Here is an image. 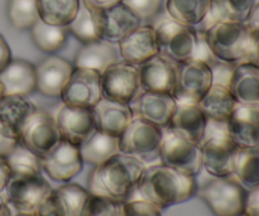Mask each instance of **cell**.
Here are the masks:
<instances>
[{
	"instance_id": "6da1fadb",
	"label": "cell",
	"mask_w": 259,
	"mask_h": 216,
	"mask_svg": "<svg viewBox=\"0 0 259 216\" xmlns=\"http://www.w3.org/2000/svg\"><path fill=\"white\" fill-rule=\"evenodd\" d=\"M197 190L196 176L159 163L144 168L136 194L162 210L187 201L197 194Z\"/></svg>"
},
{
	"instance_id": "7a4b0ae2",
	"label": "cell",
	"mask_w": 259,
	"mask_h": 216,
	"mask_svg": "<svg viewBox=\"0 0 259 216\" xmlns=\"http://www.w3.org/2000/svg\"><path fill=\"white\" fill-rule=\"evenodd\" d=\"M146 164L125 153H118L103 164L95 166L89 175L88 185L91 195L128 201L136 192Z\"/></svg>"
},
{
	"instance_id": "3957f363",
	"label": "cell",
	"mask_w": 259,
	"mask_h": 216,
	"mask_svg": "<svg viewBox=\"0 0 259 216\" xmlns=\"http://www.w3.org/2000/svg\"><path fill=\"white\" fill-rule=\"evenodd\" d=\"M202 168L212 177H229L234 172L235 159L240 147L228 132L227 121L207 119L204 137L200 142Z\"/></svg>"
},
{
	"instance_id": "277c9868",
	"label": "cell",
	"mask_w": 259,
	"mask_h": 216,
	"mask_svg": "<svg viewBox=\"0 0 259 216\" xmlns=\"http://www.w3.org/2000/svg\"><path fill=\"white\" fill-rule=\"evenodd\" d=\"M201 32L218 60L230 63L247 60L250 48V29L245 23L217 22Z\"/></svg>"
},
{
	"instance_id": "5b68a950",
	"label": "cell",
	"mask_w": 259,
	"mask_h": 216,
	"mask_svg": "<svg viewBox=\"0 0 259 216\" xmlns=\"http://www.w3.org/2000/svg\"><path fill=\"white\" fill-rule=\"evenodd\" d=\"M248 191L229 177H212L197 190V196L215 216H239L244 212Z\"/></svg>"
},
{
	"instance_id": "8992f818",
	"label": "cell",
	"mask_w": 259,
	"mask_h": 216,
	"mask_svg": "<svg viewBox=\"0 0 259 216\" xmlns=\"http://www.w3.org/2000/svg\"><path fill=\"white\" fill-rule=\"evenodd\" d=\"M158 158L164 166L194 176L199 175L202 169L201 149L199 144L169 128L162 129Z\"/></svg>"
},
{
	"instance_id": "52a82bcc",
	"label": "cell",
	"mask_w": 259,
	"mask_h": 216,
	"mask_svg": "<svg viewBox=\"0 0 259 216\" xmlns=\"http://www.w3.org/2000/svg\"><path fill=\"white\" fill-rule=\"evenodd\" d=\"M158 53L176 61L190 60L196 47L197 33L194 27L181 24L172 18L162 19L154 25Z\"/></svg>"
},
{
	"instance_id": "ba28073f",
	"label": "cell",
	"mask_w": 259,
	"mask_h": 216,
	"mask_svg": "<svg viewBox=\"0 0 259 216\" xmlns=\"http://www.w3.org/2000/svg\"><path fill=\"white\" fill-rule=\"evenodd\" d=\"M212 85L211 70L204 62L186 60L177 63L172 96L177 104H197Z\"/></svg>"
},
{
	"instance_id": "9c48e42d",
	"label": "cell",
	"mask_w": 259,
	"mask_h": 216,
	"mask_svg": "<svg viewBox=\"0 0 259 216\" xmlns=\"http://www.w3.org/2000/svg\"><path fill=\"white\" fill-rule=\"evenodd\" d=\"M161 141V128L134 116L119 137V146L121 153L137 157L143 162H149L158 158Z\"/></svg>"
},
{
	"instance_id": "30bf717a",
	"label": "cell",
	"mask_w": 259,
	"mask_h": 216,
	"mask_svg": "<svg viewBox=\"0 0 259 216\" xmlns=\"http://www.w3.org/2000/svg\"><path fill=\"white\" fill-rule=\"evenodd\" d=\"M103 98L131 104L142 91L138 66L123 60L111 63L101 73Z\"/></svg>"
},
{
	"instance_id": "8fae6325",
	"label": "cell",
	"mask_w": 259,
	"mask_h": 216,
	"mask_svg": "<svg viewBox=\"0 0 259 216\" xmlns=\"http://www.w3.org/2000/svg\"><path fill=\"white\" fill-rule=\"evenodd\" d=\"M60 98L66 105L91 109L103 99L101 75L89 68L73 67Z\"/></svg>"
},
{
	"instance_id": "7c38bea8",
	"label": "cell",
	"mask_w": 259,
	"mask_h": 216,
	"mask_svg": "<svg viewBox=\"0 0 259 216\" xmlns=\"http://www.w3.org/2000/svg\"><path fill=\"white\" fill-rule=\"evenodd\" d=\"M52 187L43 177H12L4 189V197L19 212H35L50 196Z\"/></svg>"
},
{
	"instance_id": "4fadbf2b",
	"label": "cell",
	"mask_w": 259,
	"mask_h": 216,
	"mask_svg": "<svg viewBox=\"0 0 259 216\" xmlns=\"http://www.w3.org/2000/svg\"><path fill=\"white\" fill-rule=\"evenodd\" d=\"M40 163L48 177L57 182H70L83 167L78 146L63 139L40 157Z\"/></svg>"
},
{
	"instance_id": "5bb4252c",
	"label": "cell",
	"mask_w": 259,
	"mask_h": 216,
	"mask_svg": "<svg viewBox=\"0 0 259 216\" xmlns=\"http://www.w3.org/2000/svg\"><path fill=\"white\" fill-rule=\"evenodd\" d=\"M62 138L56 124L55 116L48 114L46 110L37 109V111L28 120L25 128L23 129V133L18 142L34 152L37 156L43 157Z\"/></svg>"
},
{
	"instance_id": "9a60e30c",
	"label": "cell",
	"mask_w": 259,
	"mask_h": 216,
	"mask_svg": "<svg viewBox=\"0 0 259 216\" xmlns=\"http://www.w3.org/2000/svg\"><path fill=\"white\" fill-rule=\"evenodd\" d=\"M176 105V100L171 94L143 90L131 103L136 118L143 119L161 129L168 125Z\"/></svg>"
},
{
	"instance_id": "2e32d148",
	"label": "cell",
	"mask_w": 259,
	"mask_h": 216,
	"mask_svg": "<svg viewBox=\"0 0 259 216\" xmlns=\"http://www.w3.org/2000/svg\"><path fill=\"white\" fill-rule=\"evenodd\" d=\"M61 138L80 146L95 131L91 109L62 104L55 116Z\"/></svg>"
},
{
	"instance_id": "e0dca14e",
	"label": "cell",
	"mask_w": 259,
	"mask_h": 216,
	"mask_svg": "<svg viewBox=\"0 0 259 216\" xmlns=\"http://www.w3.org/2000/svg\"><path fill=\"white\" fill-rule=\"evenodd\" d=\"M176 61L157 53L138 66L141 89L143 91L167 93L172 95L177 73Z\"/></svg>"
},
{
	"instance_id": "ac0fdd59",
	"label": "cell",
	"mask_w": 259,
	"mask_h": 216,
	"mask_svg": "<svg viewBox=\"0 0 259 216\" xmlns=\"http://www.w3.org/2000/svg\"><path fill=\"white\" fill-rule=\"evenodd\" d=\"M119 55L125 62L139 66L158 53L153 25L142 24L118 42Z\"/></svg>"
},
{
	"instance_id": "d6986e66",
	"label": "cell",
	"mask_w": 259,
	"mask_h": 216,
	"mask_svg": "<svg viewBox=\"0 0 259 216\" xmlns=\"http://www.w3.org/2000/svg\"><path fill=\"white\" fill-rule=\"evenodd\" d=\"M72 70L73 66L65 58L48 56L35 66V90L42 95L58 98Z\"/></svg>"
},
{
	"instance_id": "ffe728a7",
	"label": "cell",
	"mask_w": 259,
	"mask_h": 216,
	"mask_svg": "<svg viewBox=\"0 0 259 216\" xmlns=\"http://www.w3.org/2000/svg\"><path fill=\"white\" fill-rule=\"evenodd\" d=\"M35 111L34 104L24 96H4L0 101V133L19 141L23 129Z\"/></svg>"
},
{
	"instance_id": "44dd1931",
	"label": "cell",
	"mask_w": 259,
	"mask_h": 216,
	"mask_svg": "<svg viewBox=\"0 0 259 216\" xmlns=\"http://www.w3.org/2000/svg\"><path fill=\"white\" fill-rule=\"evenodd\" d=\"M91 111L96 131L114 137H120L134 118L131 104L119 103L105 98L93 106Z\"/></svg>"
},
{
	"instance_id": "7402d4cb",
	"label": "cell",
	"mask_w": 259,
	"mask_h": 216,
	"mask_svg": "<svg viewBox=\"0 0 259 216\" xmlns=\"http://www.w3.org/2000/svg\"><path fill=\"white\" fill-rule=\"evenodd\" d=\"M227 125L239 147L259 146V104H237Z\"/></svg>"
},
{
	"instance_id": "603a6c76",
	"label": "cell",
	"mask_w": 259,
	"mask_h": 216,
	"mask_svg": "<svg viewBox=\"0 0 259 216\" xmlns=\"http://www.w3.org/2000/svg\"><path fill=\"white\" fill-rule=\"evenodd\" d=\"M5 96H24L35 90V66L24 60H12L0 71Z\"/></svg>"
},
{
	"instance_id": "cb8c5ba5",
	"label": "cell",
	"mask_w": 259,
	"mask_h": 216,
	"mask_svg": "<svg viewBox=\"0 0 259 216\" xmlns=\"http://www.w3.org/2000/svg\"><path fill=\"white\" fill-rule=\"evenodd\" d=\"M207 119L197 104H177L166 128L200 144L204 137Z\"/></svg>"
},
{
	"instance_id": "d4e9b609",
	"label": "cell",
	"mask_w": 259,
	"mask_h": 216,
	"mask_svg": "<svg viewBox=\"0 0 259 216\" xmlns=\"http://www.w3.org/2000/svg\"><path fill=\"white\" fill-rule=\"evenodd\" d=\"M103 39L118 43L126 34L142 25V20L123 3L110 9L101 10Z\"/></svg>"
},
{
	"instance_id": "484cf974",
	"label": "cell",
	"mask_w": 259,
	"mask_h": 216,
	"mask_svg": "<svg viewBox=\"0 0 259 216\" xmlns=\"http://www.w3.org/2000/svg\"><path fill=\"white\" fill-rule=\"evenodd\" d=\"M121 60L118 46L109 40L100 39L83 45L75 57L73 67H82L101 73L106 67L116 61Z\"/></svg>"
},
{
	"instance_id": "4316f807",
	"label": "cell",
	"mask_w": 259,
	"mask_h": 216,
	"mask_svg": "<svg viewBox=\"0 0 259 216\" xmlns=\"http://www.w3.org/2000/svg\"><path fill=\"white\" fill-rule=\"evenodd\" d=\"M229 90L238 104H259V67L250 62L235 66Z\"/></svg>"
},
{
	"instance_id": "83f0119b",
	"label": "cell",
	"mask_w": 259,
	"mask_h": 216,
	"mask_svg": "<svg viewBox=\"0 0 259 216\" xmlns=\"http://www.w3.org/2000/svg\"><path fill=\"white\" fill-rule=\"evenodd\" d=\"M255 0H211L207 17L199 30H205L217 22H247Z\"/></svg>"
},
{
	"instance_id": "f1b7e54d",
	"label": "cell",
	"mask_w": 259,
	"mask_h": 216,
	"mask_svg": "<svg viewBox=\"0 0 259 216\" xmlns=\"http://www.w3.org/2000/svg\"><path fill=\"white\" fill-rule=\"evenodd\" d=\"M83 163L99 166L120 153L119 137L109 136L103 132L94 131V133L78 146Z\"/></svg>"
},
{
	"instance_id": "f546056e",
	"label": "cell",
	"mask_w": 259,
	"mask_h": 216,
	"mask_svg": "<svg viewBox=\"0 0 259 216\" xmlns=\"http://www.w3.org/2000/svg\"><path fill=\"white\" fill-rule=\"evenodd\" d=\"M90 192L77 184H70L52 190L48 196L51 205L57 216H81L83 205Z\"/></svg>"
},
{
	"instance_id": "4dcf8cb0",
	"label": "cell",
	"mask_w": 259,
	"mask_h": 216,
	"mask_svg": "<svg viewBox=\"0 0 259 216\" xmlns=\"http://www.w3.org/2000/svg\"><path fill=\"white\" fill-rule=\"evenodd\" d=\"M237 104L229 89L222 85H211L197 105L209 120L228 121Z\"/></svg>"
},
{
	"instance_id": "1f68e13d",
	"label": "cell",
	"mask_w": 259,
	"mask_h": 216,
	"mask_svg": "<svg viewBox=\"0 0 259 216\" xmlns=\"http://www.w3.org/2000/svg\"><path fill=\"white\" fill-rule=\"evenodd\" d=\"M68 33L83 45L103 39L101 10L89 9L80 2V8L72 22L67 25Z\"/></svg>"
},
{
	"instance_id": "d6a6232c",
	"label": "cell",
	"mask_w": 259,
	"mask_h": 216,
	"mask_svg": "<svg viewBox=\"0 0 259 216\" xmlns=\"http://www.w3.org/2000/svg\"><path fill=\"white\" fill-rule=\"evenodd\" d=\"M232 177L247 191L259 187V146L240 147Z\"/></svg>"
},
{
	"instance_id": "836d02e7",
	"label": "cell",
	"mask_w": 259,
	"mask_h": 216,
	"mask_svg": "<svg viewBox=\"0 0 259 216\" xmlns=\"http://www.w3.org/2000/svg\"><path fill=\"white\" fill-rule=\"evenodd\" d=\"M211 0H167L169 18L181 24L195 27L204 22L210 10Z\"/></svg>"
},
{
	"instance_id": "e575fe53",
	"label": "cell",
	"mask_w": 259,
	"mask_h": 216,
	"mask_svg": "<svg viewBox=\"0 0 259 216\" xmlns=\"http://www.w3.org/2000/svg\"><path fill=\"white\" fill-rule=\"evenodd\" d=\"M81 0H37L39 19L52 25L67 27L76 17Z\"/></svg>"
},
{
	"instance_id": "d590c367",
	"label": "cell",
	"mask_w": 259,
	"mask_h": 216,
	"mask_svg": "<svg viewBox=\"0 0 259 216\" xmlns=\"http://www.w3.org/2000/svg\"><path fill=\"white\" fill-rule=\"evenodd\" d=\"M30 34L35 47L46 53H55L66 45L68 29L67 27L48 24L39 19L30 28Z\"/></svg>"
},
{
	"instance_id": "8d00e7d4",
	"label": "cell",
	"mask_w": 259,
	"mask_h": 216,
	"mask_svg": "<svg viewBox=\"0 0 259 216\" xmlns=\"http://www.w3.org/2000/svg\"><path fill=\"white\" fill-rule=\"evenodd\" d=\"M7 158L12 177H37L42 172L40 157L18 142Z\"/></svg>"
},
{
	"instance_id": "74e56055",
	"label": "cell",
	"mask_w": 259,
	"mask_h": 216,
	"mask_svg": "<svg viewBox=\"0 0 259 216\" xmlns=\"http://www.w3.org/2000/svg\"><path fill=\"white\" fill-rule=\"evenodd\" d=\"M8 18L17 29H30L39 20L37 0H8Z\"/></svg>"
},
{
	"instance_id": "f35d334b",
	"label": "cell",
	"mask_w": 259,
	"mask_h": 216,
	"mask_svg": "<svg viewBox=\"0 0 259 216\" xmlns=\"http://www.w3.org/2000/svg\"><path fill=\"white\" fill-rule=\"evenodd\" d=\"M124 205L125 201L90 194L81 216H124Z\"/></svg>"
},
{
	"instance_id": "ab89813d",
	"label": "cell",
	"mask_w": 259,
	"mask_h": 216,
	"mask_svg": "<svg viewBox=\"0 0 259 216\" xmlns=\"http://www.w3.org/2000/svg\"><path fill=\"white\" fill-rule=\"evenodd\" d=\"M139 19L151 20L158 15L162 8V0H121Z\"/></svg>"
},
{
	"instance_id": "60d3db41",
	"label": "cell",
	"mask_w": 259,
	"mask_h": 216,
	"mask_svg": "<svg viewBox=\"0 0 259 216\" xmlns=\"http://www.w3.org/2000/svg\"><path fill=\"white\" fill-rule=\"evenodd\" d=\"M124 216H162V212L154 204L138 197L125 201Z\"/></svg>"
},
{
	"instance_id": "b9f144b4",
	"label": "cell",
	"mask_w": 259,
	"mask_h": 216,
	"mask_svg": "<svg viewBox=\"0 0 259 216\" xmlns=\"http://www.w3.org/2000/svg\"><path fill=\"white\" fill-rule=\"evenodd\" d=\"M196 33H197L196 47H195L194 55H192V57L190 58V60H196V61H200V62H204L205 65H207L210 68H211L219 60H218L217 56L212 53L211 48H210L209 45H207L204 33H202L201 30H197V29H196Z\"/></svg>"
},
{
	"instance_id": "7bdbcfd3",
	"label": "cell",
	"mask_w": 259,
	"mask_h": 216,
	"mask_svg": "<svg viewBox=\"0 0 259 216\" xmlns=\"http://www.w3.org/2000/svg\"><path fill=\"white\" fill-rule=\"evenodd\" d=\"M237 63L224 62V61H218L210 70L212 75V85H222L229 89L230 81H232L233 73H234Z\"/></svg>"
},
{
	"instance_id": "ee69618b",
	"label": "cell",
	"mask_w": 259,
	"mask_h": 216,
	"mask_svg": "<svg viewBox=\"0 0 259 216\" xmlns=\"http://www.w3.org/2000/svg\"><path fill=\"white\" fill-rule=\"evenodd\" d=\"M243 214L244 216H259V187L248 191Z\"/></svg>"
},
{
	"instance_id": "f6af8a7d",
	"label": "cell",
	"mask_w": 259,
	"mask_h": 216,
	"mask_svg": "<svg viewBox=\"0 0 259 216\" xmlns=\"http://www.w3.org/2000/svg\"><path fill=\"white\" fill-rule=\"evenodd\" d=\"M244 62H250L259 67V29L250 30L249 55Z\"/></svg>"
},
{
	"instance_id": "bcb514c9",
	"label": "cell",
	"mask_w": 259,
	"mask_h": 216,
	"mask_svg": "<svg viewBox=\"0 0 259 216\" xmlns=\"http://www.w3.org/2000/svg\"><path fill=\"white\" fill-rule=\"evenodd\" d=\"M81 3L89 9L106 10L118 5L119 3H121V0H81Z\"/></svg>"
},
{
	"instance_id": "7dc6e473",
	"label": "cell",
	"mask_w": 259,
	"mask_h": 216,
	"mask_svg": "<svg viewBox=\"0 0 259 216\" xmlns=\"http://www.w3.org/2000/svg\"><path fill=\"white\" fill-rule=\"evenodd\" d=\"M10 179H12V172H10L7 158L4 156H0V192L4 191Z\"/></svg>"
},
{
	"instance_id": "c3c4849f",
	"label": "cell",
	"mask_w": 259,
	"mask_h": 216,
	"mask_svg": "<svg viewBox=\"0 0 259 216\" xmlns=\"http://www.w3.org/2000/svg\"><path fill=\"white\" fill-rule=\"evenodd\" d=\"M12 61V52L7 40L0 34V71L4 70L5 66Z\"/></svg>"
},
{
	"instance_id": "681fc988",
	"label": "cell",
	"mask_w": 259,
	"mask_h": 216,
	"mask_svg": "<svg viewBox=\"0 0 259 216\" xmlns=\"http://www.w3.org/2000/svg\"><path fill=\"white\" fill-rule=\"evenodd\" d=\"M17 143L18 141L8 138V137L3 136V134L0 133V156H8V154L13 151V148L17 146Z\"/></svg>"
},
{
	"instance_id": "f907efd6",
	"label": "cell",
	"mask_w": 259,
	"mask_h": 216,
	"mask_svg": "<svg viewBox=\"0 0 259 216\" xmlns=\"http://www.w3.org/2000/svg\"><path fill=\"white\" fill-rule=\"evenodd\" d=\"M245 24L248 25L250 30L259 29V3L254 4V7L252 8V12H250Z\"/></svg>"
},
{
	"instance_id": "816d5d0a",
	"label": "cell",
	"mask_w": 259,
	"mask_h": 216,
	"mask_svg": "<svg viewBox=\"0 0 259 216\" xmlns=\"http://www.w3.org/2000/svg\"><path fill=\"white\" fill-rule=\"evenodd\" d=\"M0 216H12L9 204L7 202L5 197L0 192Z\"/></svg>"
},
{
	"instance_id": "f5cc1de1",
	"label": "cell",
	"mask_w": 259,
	"mask_h": 216,
	"mask_svg": "<svg viewBox=\"0 0 259 216\" xmlns=\"http://www.w3.org/2000/svg\"><path fill=\"white\" fill-rule=\"evenodd\" d=\"M15 216H37L35 212H19L17 211V215Z\"/></svg>"
},
{
	"instance_id": "db71d44e",
	"label": "cell",
	"mask_w": 259,
	"mask_h": 216,
	"mask_svg": "<svg viewBox=\"0 0 259 216\" xmlns=\"http://www.w3.org/2000/svg\"><path fill=\"white\" fill-rule=\"evenodd\" d=\"M4 88H3V85H2V82H0V101H2V99L4 98Z\"/></svg>"
},
{
	"instance_id": "11a10c76",
	"label": "cell",
	"mask_w": 259,
	"mask_h": 216,
	"mask_svg": "<svg viewBox=\"0 0 259 216\" xmlns=\"http://www.w3.org/2000/svg\"><path fill=\"white\" fill-rule=\"evenodd\" d=\"M239 216H244V214H242V215H239Z\"/></svg>"
}]
</instances>
